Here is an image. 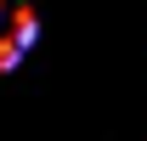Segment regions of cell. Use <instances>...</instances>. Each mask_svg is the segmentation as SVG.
<instances>
[{"instance_id": "cell-1", "label": "cell", "mask_w": 147, "mask_h": 141, "mask_svg": "<svg viewBox=\"0 0 147 141\" xmlns=\"http://www.w3.org/2000/svg\"><path fill=\"white\" fill-rule=\"evenodd\" d=\"M40 34V17L28 0H0V73L17 68L23 56H28V45H34Z\"/></svg>"}]
</instances>
